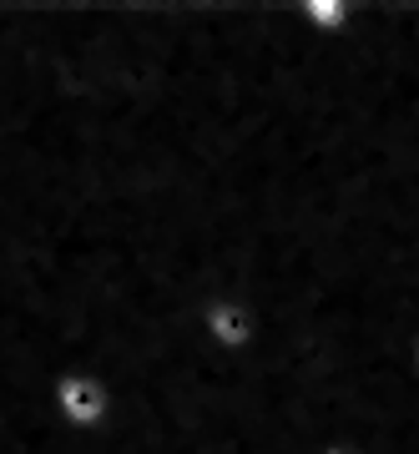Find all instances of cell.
<instances>
[{"label": "cell", "instance_id": "obj_1", "mask_svg": "<svg viewBox=\"0 0 419 454\" xmlns=\"http://www.w3.org/2000/svg\"><path fill=\"white\" fill-rule=\"evenodd\" d=\"M323 454H369V450H354V444H328Z\"/></svg>", "mask_w": 419, "mask_h": 454}]
</instances>
